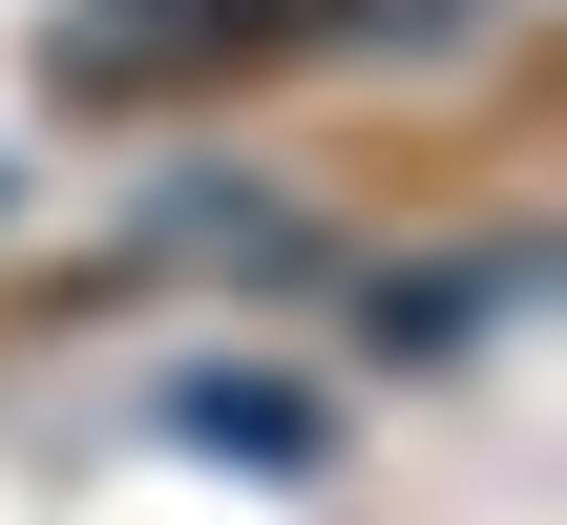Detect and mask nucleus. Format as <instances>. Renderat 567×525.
<instances>
[{"label":"nucleus","instance_id":"nucleus-1","mask_svg":"<svg viewBox=\"0 0 567 525\" xmlns=\"http://www.w3.org/2000/svg\"><path fill=\"white\" fill-rule=\"evenodd\" d=\"M189 442H231V463H295V442H316V421H295V400H274V379H189Z\"/></svg>","mask_w":567,"mask_h":525}]
</instances>
